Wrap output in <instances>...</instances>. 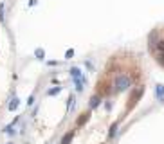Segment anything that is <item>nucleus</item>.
Returning <instances> with one entry per match:
<instances>
[{
	"mask_svg": "<svg viewBox=\"0 0 164 144\" xmlns=\"http://www.w3.org/2000/svg\"><path fill=\"white\" fill-rule=\"evenodd\" d=\"M130 85H132V78H130L128 74H119V76L114 79L115 90H126V88H130Z\"/></svg>",
	"mask_w": 164,
	"mask_h": 144,
	"instance_id": "nucleus-1",
	"label": "nucleus"
},
{
	"mask_svg": "<svg viewBox=\"0 0 164 144\" xmlns=\"http://www.w3.org/2000/svg\"><path fill=\"white\" fill-rule=\"evenodd\" d=\"M72 137H74V132H69V133H67V135L62 139V142H60V144H69V142L72 141Z\"/></svg>",
	"mask_w": 164,
	"mask_h": 144,
	"instance_id": "nucleus-2",
	"label": "nucleus"
},
{
	"mask_svg": "<svg viewBox=\"0 0 164 144\" xmlns=\"http://www.w3.org/2000/svg\"><path fill=\"white\" fill-rule=\"evenodd\" d=\"M99 101H101V99H99L97 95H92V99H90V108H97V106H99Z\"/></svg>",
	"mask_w": 164,
	"mask_h": 144,
	"instance_id": "nucleus-3",
	"label": "nucleus"
},
{
	"mask_svg": "<svg viewBox=\"0 0 164 144\" xmlns=\"http://www.w3.org/2000/svg\"><path fill=\"white\" fill-rule=\"evenodd\" d=\"M117 126H119L117 123H114V124H112V128H110V133H108V137H110V139H112L114 135L117 133Z\"/></svg>",
	"mask_w": 164,
	"mask_h": 144,
	"instance_id": "nucleus-4",
	"label": "nucleus"
},
{
	"mask_svg": "<svg viewBox=\"0 0 164 144\" xmlns=\"http://www.w3.org/2000/svg\"><path fill=\"white\" fill-rule=\"evenodd\" d=\"M16 108H18V99L15 97V99H13V101L9 103V110L13 112V110H16Z\"/></svg>",
	"mask_w": 164,
	"mask_h": 144,
	"instance_id": "nucleus-5",
	"label": "nucleus"
},
{
	"mask_svg": "<svg viewBox=\"0 0 164 144\" xmlns=\"http://www.w3.org/2000/svg\"><path fill=\"white\" fill-rule=\"evenodd\" d=\"M164 95V87L162 85H157V97H162Z\"/></svg>",
	"mask_w": 164,
	"mask_h": 144,
	"instance_id": "nucleus-6",
	"label": "nucleus"
},
{
	"mask_svg": "<svg viewBox=\"0 0 164 144\" xmlns=\"http://www.w3.org/2000/svg\"><path fill=\"white\" fill-rule=\"evenodd\" d=\"M71 74H72V76H74V78H76V79H78V76H81V70L74 67V69H72V70H71Z\"/></svg>",
	"mask_w": 164,
	"mask_h": 144,
	"instance_id": "nucleus-7",
	"label": "nucleus"
},
{
	"mask_svg": "<svg viewBox=\"0 0 164 144\" xmlns=\"http://www.w3.org/2000/svg\"><path fill=\"white\" fill-rule=\"evenodd\" d=\"M87 119H88V113H85V115H83L81 119H78V124H83L85 121H87Z\"/></svg>",
	"mask_w": 164,
	"mask_h": 144,
	"instance_id": "nucleus-8",
	"label": "nucleus"
},
{
	"mask_svg": "<svg viewBox=\"0 0 164 144\" xmlns=\"http://www.w3.org/2000/svg\"><path fill=\"white\" fill-rule=\"evenodd\" d=\"M36 56H38L40 60H43V56H45V52L41 51V49H38V51H36Z\"/></svg>",
	"mask_w": 164,
	"mask_h": 144,
	"instance_id": "nucleus-9",
	"label": "nucleus"
},
{
	"mask_svg": "<svg viewBox=\"0 0 164 144\" xmlns=\"http://www.w3.org/2000/svg\"><path fill=\"white\" fill-rule=\"evenodd\" d=\"M0 22H4V4H0Z\"/></svg>",
	"mask_w": 164,
	"mask_h": 144,
	"instance_id": "nucleus-10",
	"label": "nucleus"
},
{
	"mask_svg": "<svg viewBox=\"0 0 164 144\" xmlns=\"http://www.w3.org/2000/svg\"><path fill=\"white\" fill-rule=\"evenodd\" d=\"M58 92H60V88H52V90H49L47 94H49V95H56Z\"/></svg>",
	"mask_w": 164,
	"mask_h": 144,
	"instance_id": "nucleus-11",
	"label": "nucleus"
},
{
	"mask_svg": "<svg viewBox=\"0 0 164 144\" xmlns=\"http://www.w3.org/2000/svg\"><path fill=\"white\" fill-rule=\"evenodd\" d=\"M7 144H11V142H7Z\"/></svg>",
	"mask_w": 164,
	"mask_h": 144,
	"instance_id": "nucleus-12",
	"label": "nucleus"
}]
</instances>
